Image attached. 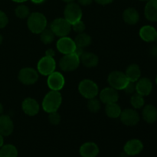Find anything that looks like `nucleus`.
I'll use <instances>...</instances> for the list:
<instances>
[{"mask_svg":"<svg viewBox=\"0 0 157 157\" xmlns=\"http://www.w3.org/2000/svg\"><path fill=\"white\" fill-rule=\"evenodd\" d=\"M101 101L97 99L96 98L89 99L88 102H87V109L89 110V111H90L91 113H98L101 110Z\"/></svg>","mask_w":157,"mask_h":157,"instance_id":"31","label":"nucleus"},{"mask_svg":"<svg viewBox=\"0 0 157 157\" xmlns=\"http://www.w3.org/2000/svg\"><path fill=\"white\" fill-rule=\"evenodd\" d=\"M55 35L53 32L50 29H47V28L40 33V39L41 42L44 43V44H49L52 43V41L55 39Z\"/></svg>","mask_w":157,"mask_h":157,"instance_id":"28","label":"nucleus"},{"mask_svg":"<svg viewBox=\"0 0 157 157\" xmlns=\"http://www.w3.org/2000/svg\"><path fill=\"white\" fill-rule=\"evenodd\" d=\"M56 47L60 53L63 55H68L75 52L77 46L73 39L67 36H64L58 39V41H57Z\"/></svg>","mask_w":157,"mask_h":157,"instance_id":"11","label":"nucleus"},{"mask_svg":"<svg viewBox=\"0 0 157 157\" xmlns=\"http://www.w3.org/2000/svg\"><path fill=\"white\" fill-rule=\"evenodd\" d=\"M9 23V18L7 15L3 11L0 10V29L6 27Z\"/></svg>","mask_w":157,"mask_h":157,"instance_id":"34","label":"nucleus"},{"mask_svg":"<svg viewBox=\"0 0 157 157\" xmlns=\"http://www.w3.org/2000/svg\"><path fill=\"white\" fill-rule=\"evenodd\" d=\"M142 116L144 121L148 124H153L157 121V109L153 105L149 104L143 109Z\"/></svg>","mask_w":157,"mask_h":157,"instance_id":"23","label":"nucleus"},{"mask_svg":"<svg viewBox=\"0 0 157 157\" xmlns=\"http://www.w3.org/2000/svg\"><path fill=\"white\" fill-rule=\"evenodd\" d=\"M123 19L127 24L133 25L140 20V14L134 8H127L123 12Z\"/></svg>","mask_w":157,"mask_h":157,"instance_id":"21","label":"nucleus"},{"mask_svg":"<svg viewBox=\"0 0 157 157\" xmlns=\"http://www.w3.org/2000/svg\"><path fill=\"white\" fill-rule=\"evenodd\" d=\"M31 1L35 3V4H41V3L45 2V0H31Z\"/></svg>","mask_w":157,"mask_h":157,"instance_id":"39","label":"nucleus"},{"mask_svg":"<svg viewBox=\"0 0 157 157\" xmlns=\"http://www.w3.org/2000/svg\"><path fill=\"white\" fill-rule=\"evenodd\" d=\"M78 91L81 96L89 100L98 96L99 88L94 81L90 79H84L78 84Z\"/></svg>","mask_w":157,"mask_h":157,"instance_id":"3","label":"nucleus"},{"mask_svg":"<svg viewBox=\"0 0 157 157\" xmlns=\"http://www.w3.org/2000/svg\"><path fill=\"white\" fill-rule=\"evenodd\" d=\"M18 152L12 144H6L0 148V157H18Z\"/></svg>","mask_w":157,"mask_h":157,"instance_id":"27","label":"nucleus"},{"mask_svg":"<svg viewBox=\"0 0 157 157\" xmlns=\"http://www.w3.org/2000/svg\"><path fill=\"white\" fill-rule=\"evenodd\" d=\"M80 64V57L74 52L68 55H64L60 60L59 66L63 71L71 72L76 70L79 67Z\"/></svg>","mask_w":157,"mask_h":157,"instance_id":"7","label":"nucleus"},{"mask_svg":"<svg viewBox=\"0 0 157 157\" xmlns=\"http://www.w3.org/2000/svg\"><path fill=\"white\" fill-rule=\"evenodd\" d=\"M140 37L146 42H153L157 38V31L153 26L144 25L140 29Z\"/></svg>","mask_w":157,"mask_h":157,"instance_id":"19","label":"nucleus"},{"mask_svg":"<svg viewBox=\"0 0 157 157\" xmlns=\"http://www.w3.org/2000/svg\"><path fill=\"white\" fill-rule=\"evenodd\" d=\"M2 41H3V37H2V35H0V45L2 44Z\"/></svg>","mask_w":157,"mask_h":157,"instance_id":"44","label":"nucleus"},{"mask_svg":"<svg viewBox=\"0 0 157 157\" xmlns=\"http://www.w3.org/2000/svg\"><path fill=\"white\" fill-rule=\"evenodd\" d=\"M15 14L18 18L25 19L30 15V9L25 5H19L15 9Z\"/></svg>","mask_w":157,"mask_h":157,"instance_id":"30","label":"nucleus"},{"mask_svg":"<svg viewBox=\"0 0 157 157\" xmlns=\"http://www.w3.org/2000/svg\"><path fill=\"white\" fill-rule=\"evenodd\" d=\"M82 10L78 3L69 2L65 6L64 10V18L70 23L73 25L74 23L81 20L82 18Z\"/></svg>","mask_w":157,"mask_h":157,"instance_id":"6","label":"nucleus"},{"mask_svg":"<svg viewBox=\"0 0 157 157\" xmlns=\"http://www.w3.org/2000/svg\"><path fill=\"white\" fill-rule=\"evenodd\" d=\"M120 157H129V156L126 153L123 152L122 153H121V154H120Z\"/></svg>","mask_w":157,"mask_h":157,"instance_id":"43","label":"nucleus"},{"mask_svg":"<svg viewBox=\"0 0 157 157\" xmlns=\"http://www.w3.org/2000/svg\"><path fill=\"white\" fill-rule=\"evenodd\" d=\"M50 29L53 32L55 36H67L71 31V25L64 18H55L50 25Z\"/></svg>","mask_w":157,"mask_h":157,"instance_id":"4","label":"nucleus"},{"mask_svg":"<svg viewBox=\"0 0 157 157\" xmlns=\"http://www.w3.org/2000/svg\"><path fill=\"white\" fill-rule=\"evenodd\" d=\"M56 68V62L53 57L45 55L38 61L37 69L38 72L44 76H48L54 71H55Z\"/></svg>","mask_w":157,"mask_h":157,"instance_id":"8","label":"nucleus"},{"mask_svg":"<svg viewBox=\"0 0 157 157\" xmlns=\"http://www.w3.org/2000/svg\"><path fill=\"white\" fill-rule=\"evenodd\" d=\"M47 84L51 90L59 91L64 87L65 84V79L61 73L58 71H54L48 77Z\"/></svg>","mask_w":157,"mask_h":157,"instance_id":"12","label":"nucleus"},{"mask_svg":"<svg viewBox=\"0 0 157 157\" xmlns=\"http://www.w3.org/2000/svg\"><path fill=\"white\" fill-rule=\"evenodd\" d=\"M156 84H157V75H156Z\"/></svg>","mask_w":157,"mask_h":157,"instance_id":"47","label":"nucleus"},{"mask_svg":"<svg viewBox=\"0 0 157 157\" xmlns=\"http://www.w3.org/2000/svg\"><path fill=\"white\" fill-rule=\"evenodd\" d=\"M119 100L118 90L113 87H105L100 92V101L104 104L117 103Z\"/></svg>","mask_w":157,"mask_h":157,"instance_id":"15","label":"nucleus"},{"mask_svg":"<svg viewBox=\"0 0 157 157\" xmlns=\"http://www.w3.org/2000/svg\"><path fill=\"white\" fill-rule=\"evenodd\" d=\"M130 104L132 107L136 110V109H141L144 106L145 101H144V96L139 94L138 93L133 94V96L130 98Z\"/></svg>","mask_w":157,"mask_h":157,"instance_id":"29","label":"nucleus"},{"mask_svg":"<svg viewBox=\"0 0 157 157\" xmlns=\"http://www.w3.org/2000/svg\"><path fill=\"white\" fill-rule=\"evenodd\" d=\"M78 4L83 6H87L93 2V0H78Z\"/></svg>","mask_w":157,"mask_h":157,"instance_id":"36","label":"nucleus"},{"mask_svg":"<svg viewBox=\"0 0 157 157\" xmlns=\"http://www.w3.org/2000/svg\"><path fill=\"white\" fill-rule=\"evenodd\" d=\"M74 41H75L77 47L84 48L88 47V46L91 44L92 38L88 34L83 32V33L78 34V35L75 37Z\"/></svg>","mask_w":157,"mask_h":157,"instance_id":"26","label":"nucleus"},{"mask_svg":"<svg viewBox=\"0 0 157 157\" xmlns=\"http://www.w3.org/2000/svg\"><path fill=\"white\" fill-rule=\"evenodd\" d=\"M45 55H48V56H51V57H54L55 56V51L53 49H48L47 51L45 52Z\"/></svg>","mask_w":157,"mask_h":157,"instance_id":"38","label":"nucleus"},{"mask_svg":"<svg viewBox=\"0 0 157 157\" xmlns=\"http://www.w3.org/2000/svg\"><path fill=\"white\" fill-rule=\"evenodd\" d=\"M62 1H64V2L69 3V2H74L75 0H62Z\"/></svg>","mask_w":157,"mask_h":157,"instance_id":"45","label":"nucleus"},{"mask_svg":"<svg viewBox=\"0 0 157 157\" xmlns=\"http://www.w3.org/2000/svg\"><path fill=\"white\" fill-rule=\"evenodd\" d=\"M48 21L44 14L32 12L27 18V26L34 34H40L47 28Z\"/></svg>","mask_w":157,"mask_h":157,"instance_id":"2","label":"nucleus"},{"mask_svg":"<svg viewBox=\"0 0 157 157\" xmlns=\"http://www.w3.org/2000/svg\"><path fill=\"white\" fill-rule=\"evenodd\" d=\"M121 108L117 103H112V104H106L105 113L108 117L111 119H117L120 117L121 113Z\"/></svg>","mask_w":157,"mask_h":157,"instance_id":"25","label":"nucleus"},{"mask_svg":"<svg viewBox=\"0 0 157 157\" xmlns=\"http://www.w3.org/2000/svg\"><path fill=\"white\" fill-rule=\"evenodd\" d=\"M124 91L127 94H133L135 91H136V84H135L134 82H129L128 84L127 85V87L124 88Z\"/></svg>","mask_w":157,"mask_h":157,"instance_id":"35","label":"nucleus"},{"mask_svg":"<svg viewBox=\"0 0 157 157\" xmlns=\"http://www.w3.org/2000/svg\"><path fill=\"white\" fill-rule=\"evenodd\" d=\"M12 1L17 3H22V2H25L28 1V0H12Z\"/></svg>","mask_w":157,"mask_h":157,"instance_id":"41","label":"nucleus"},{"mask_svg":"<svg viewBox=\"0 0 157 157\" xmlns=\"http://www.w3.org/2000/svg\"><path fill=\"white\" fill-rule=\"evenodd\" d=\"M144 15L150 21H157V0L147 2L144 9Z\"/></svg>","mask_w":157,"mask_h":157,"instance_id":"22","label":"nucleus"},{"mask_svg":"<svg viewBox=\"0 0 157 157\" xmlns=\"http://www.w3.org/2000/svg\"><path fill=\"white\" fill-rule=\"evenodd\" d=\"M144 150V144L138 139H132L127 141L124 147V152L129 156L139 155Z\"/></svg>","mask_w":157,"mask_h":157,"instance_id":"13","label":"nucleus"},{"mask_svg":"<svg viewBox=\"0 0 157 157\" xmlns=\"http://www.w3.org/2000/svg\"><path fill=\"white\" fill-rule=\"evenodd\" d=\"M140 1H142V2H148L150 0H140Z\"/></svg>","mask_w":157,"mask_h":157,"instance_id":"46","label":"nucleus"},{"mask_svg":"<svg viewBox=\"0 0 157 157\" xmlns=\"http://www.w3.org/2000/svg\"><path fill=\"white\" fill-rule=\"evenodd\" d=\"M39 75L38 71L32 67H23L18 72V78L21 84L32 85L38 81Z\"/></svg>","mask_w":157,"mask_h":157,"instance_id":"9","label":"nucleus"},{"mask_svg":"<svg viewBox=\"0 0 157 157\" xmlns=\"http://www.w3.org/2000/svg\"><path fill=\"white\" fill-rule=\"evenodd\" d=\"M125 75L126 76H127V78H128L129 81L136 83V81L140 78L141 70L138 64H130V65L127 67V69H126Z\"/></svg>","mask_w":157,"mask_h":157,"instance_id":"24","label":"nucleus"},{"mask_svg":"<svg viewBox=\"0 0 157 157\" xmlns=\"http://www.w3.org/2000/svg\"><path fill=\"white\" fill-rule=\"evenodd\" d=\"M62 103V96L59 91L51 90L43 98L42 109L47 113L58 111Z\"/></svg>","mask_w":157,"mask_h":157,"instance_id":"1","label":"nucleus"},{"mask_svg":"<svg viewBox=\"0 0 157 157\" xmlns=\"http://www.w3.org/2000/svg\"><path fill=\"white\" fill-rule=\"evenodd\" d=\"M21 109L26 115L34 117L39 113L40 106L35 99L32 98H27L22 101Z\"/></svg>","mask_w":157,"mask_h":157,"instance_id":"14","label":"nucleus"},{"mask_svg":"<svg viewBox=\"0 0 157 157\" xmlns=\"http://www.w3.org/2000/svg\"><path fill=\"white\" fill-rule=\"evenodd\" d=\"M107 82L113 88L117 90H124L130 81L126 76L125 73L119 71H114L108 75Z\"/></svg>","mask_w":157,"mask_h":157,"instance_id":"5","label":"nucleus"},{"mask_svg":"<svg viewBox=\"0 0 157 157\" xmlns=\"http://www.w3.org/2000/svg\"><path fill=\"white\" fill-rule=\"evenodd\" d=\"M153 90V83L149 78H140L136 84V92L142 96H148Z\"/></svg>","mask_w":157,"mask_h":157,"instance_id":"18","label":"nucleus"},{"mask_svg":"<svg viewBox=\"0 0 157 157\" xmlns=\"http://www.w3.org/2000/svg\"><path fill=\"white\" fill-rule=\"evenodd\" d=\"M48 121L52 125L57 126L60 124L61 122V116L58 111L52 112L50 113L48 115Z\"/></svg>","mask_w":157,"mask_h":157,"instance_id":"32","label":"nucleus"},{"mask_svg":"<svg viewBox=\"0 0 157 157\" xmlns=\"http://www.w3.org/2000/svg\"><path fill=\"white\" fill-rule=\"evenodd\" d=\"M71 29L78 34L83 33L85 30V24H84L82 20H80V21L71 25Z\"/></svg>","mask_w":157,"mask_h":157,"instance_id":"33","label":"nucleus"},{"mask_svg":"<svg viewBox=\"0 0 157 157\" xmlns=\"http://www.w3.org/2000/svg\"><path fill=\"white\" fill-rule=\"evenodd\" d=\"M3 110H4V108H3V106H2V104L1 103H0V115L2 114Z\"/></svg>","mask_w":157,"mask_h":157,"instance_id":"42","label":"nucleus"},{"mask_svg":"<svg viewBox=\"0 0 157 157\" xmlns=\"http://www.w3.org/2000/svg\"><path fill=\"white\" fill-rule=\"evenodd\" d=\"M80 61L84 67L87 68H93L98 66L99 58L92 52H84V53L80 56Z\"/></svg>","mask_w":157,"mask_h":157,"instance_id":"20","label":"nucleus"},{"mask_svg":"<svg viewBox=\"0 0 157 157\" xmlns=\"http://www.w3.org/2000/svg\"><path fill=\"white\" fill-rule=\"evenodd\" d=\"M98 4L102 5V6H106V5H109L113 2V0H95Z\"/></svg>","mask_w":157,"mask_h":157,"instance_id":"37","label":"nucleus"},{"mask_svg":"<svg viewBox=\"0 0 157 157\" xmlns=\"http://www.w3.org/2000/svg\"><path fill=\"white\" fill-rule=\"evenodd\" d=\"M4 145V136L0 134V148Z\"/></svg>","mask_w":157,"mask_h":157,"instance_id":"40","label":"nucleus"},{"mask_svg":"<svg viewBox=\"0 0 157 157\" xmlns=\"http://www.w3.org/2000/svg\"><path fill=\"white\" fill-rule=\"evenodd\" d=\"M120 119L122 124L127 127L136 126L140 122V115L135 109L127 108L121 111Z\"/></svg>","mask_w":157,"mask_h":157,"instance_id":"10","label":"nucleus"},{"mask_svg":"<svg viewBox=\"0 0 157 157\" xmlns=\"http://www.w3.org/2000/svg\"><path fill=\"white\" fill-rule=\"evenodd\" d=\"M81 157H97L100 153L98 146L94 142H87L81 146L79 150Z\"/></svg>","mask_w":157,"mask_h":157,"instance_id":"17","label":"nucleus"},{"mask_svg":"<svg viewBox=\"0 0 157 157\" xmlns=\"http://www.w3.org/2000/svg\"><path fill=\"white\" fill-rule=\"evenodd\" d=\"M14 130V123L9 115H0V134L3 136H10Z\"/></svg>","mask_w":157,"mask_h":157,"instance_id":"16","label":"nucleus"}]
</instances>
